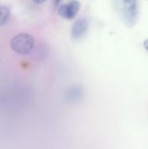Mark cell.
<instances>
[{"label": "cell", "mask_w": 148, "mask_h": 149, "mask_svg": "<svg viewBox=\"0 0 148 149\" xmlns=\"http://www.w3.org/2000/svg\"><path fill=\"white\" fill-rule=\"evenodd\" d=\"M118 15L124 25L132 28L136 25L139 15L138 0H111Z\"/></svg>", "instance_id": "1"}, {"label": "cell", "mask_w": 148, "mask_h": 149, "mask_svg": "<svg viewBox=\"0 0 148 149\" xmlns=\"http://www.w3.org/2000/svg\"><path fill=\"white\" fill-rule=\"evenodd\" d=\"M34 46V38L29 33H19L10 41V47L12 50L20 55L30 53L33 50Z\"/></svg>", "instance_id": "2"}, {"label": "cell", "mask_w": 148, "mask_h": 149, "mask_svg": "<svg viewBox=\"0 0 148 149\" xmlns=\"http://www.w3.org/2000/svg\"><path fill=\"white\" fill-rule=\"evenodd\" d=\"M81 8V4L77 0H71L68 4H61L58 8V14L62 17L73 19L75 17Z\"/></svg>", "instance_id": "3"}, {"label": "cell", "mask_w": 148, "mask_h": 149, "mask_svg": "<svg viewBox=\"0 0 148 149\" xmlns=\"http://www.w3.org/2000/svg\"><path fill=\"white\" fill-rule=\"evenodd\" d=\"M89 27V23L84 18L78 19L73 25L71 29V36L74 39H81L86 33Z\"/></svg>", "instance_id": "4"}, {"label": "cell", "mask_w": 148, "mask_h": 149, "mask_svg": "<svg viewBox=\"0 0 148 149\" xmlns=\"http://www.w3.org/2000/svg\"><path fill=\"white\" fill-rule=\"evenodd\" d=\"M83 95V90L81 87H73L69 90L68 92V97L69 100L72 101H76L80 99V97Z\"/></svg>", "instance_id": "5"}, {"label": "cell", "mask_w": 148, "mask_h": 149, "mask_svg": "<svg viewBox=\"0 0 148 149\" xmlns=\"http://www.w3.org/2000/svg\"><path fill=\"white\" fill-rule=\"evenodd\" d=\"M10 15V9L7 7H0V26L5 23Z\"/></svg>", "instance_id": "6"}, {"label": "cell", "mask_w": 148, "mask_h": 149, "mask_svg": "<svg viewBox=\"0 0 148 149\" xmlns=\"http://www.w3.org/2000/svg\"><path fill=\"white\" fill-rule=\"evenodd\" d=\"M143 45H144V47H145V49L148 52V39H145V40L144 41Z\"/></svg>", "instance_id": "7"}, {"label": "cell", "mask_w": 148, "mask_h": 149, "mask_svg": "<svg viewBox=\"0 0 148 149\" xmlns=\"http://www.w3.org/2000/svg\"><path fill=\"white\" fill-rule=\"evenodd\" d=\"M32 1H33L34 3H36V4H42V3L44 2L46 0H32Z\"/></svg>", "instance_id": "8"}, {"label": "cell", "mask_w": 148, "mask_h": 149, "mask_svg": "<svg viewBox=\"0 0 148 149\" xmlns=\"http://www.w3.org/2000/svg\"><path fill=\"white\" fill-rule=\"evenodd\" d=\"M61 1H62V0H54V4H55V7H57L60 4Z\"/></svg>", "instance_id": "9"}]
</instances>
